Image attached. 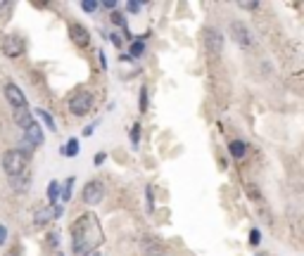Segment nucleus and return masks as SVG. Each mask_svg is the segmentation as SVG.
Instances as JSON below:
<instances>
[{"label":"nucleus","instance_id":"16","mask_svg":"<svg viewBox=\"0 0 304 256\" xmlns=\"http://www.w3.org/2000/svg\"><path fill=\"white\" fill-rule=\"evenodd\" d=\"M64 154H67V157H74V154H79V143H76V140H69V143H67V147H64Z\"/></svg>","mask_w":304,"mask_h":256},{"label":"nucleus","instance_id":"24","mask_svg":"<svg viewBox=\"0 0 304 256\" xmlns=\"http://www.w3.org/2000/svg\"><path fill=\"white\" fill-rule=\"evenodd\" d=\"M238 7H240V10H257L259 3H238Z\"/></svg>","mask_w":304,"mask_h":256},{"label":"nucleus","instance_id":"23","mask_svg":"<svg viewBox=\"0 0 304 256\" xmlns=\"http://www.w3.org/2000/svg\"><path fill=\"white\" fill-rule=\"evenodd\" d=\"M71 185H74V178L67 180V187L62 190V197H64V200H69V197H71Z\"/></svg>","mask_w":304,"mask_h":256},{"label":"nucleus","instance_id":"12","mask_svg":"<svg viewBox=\"0 0 304 256\" xmlns=\"http://www.w3.org/2000/svg\"><path fill=\"white\" fill-rule=\"evenodd\" d=\"M24 143L31 145V147H36V145H41V143H43V128L36 124V121L27 128V140H24Z\"/></svg>","mask_w":304,"mask_h":256},{"label":"nucleus","instance_id":"26","mask_svg":"<svg viewBox=\"0 0 304 256\" xmlns=\"http://www.w3.org/2000/svg\"><path fill=\"white\" fill-rule=\"evenodd\" d=\"M81 7L86 10V12H95V10H97V3H81Z\"/></svg>","mask_w":304,"mask_h":256},{"label":"nucleus","instance_id":"33","mask_svg":"<svg viewBox=\"0 0 304 256\" xmlns=\"http://www.w3.org/2000/svg\"><path fill=\"white\" fill-rule=\"evenodd\" d=\"M83 256H100V251H88V254H83Z\"/></svg>","mask_w":304,"mask_h":256},{"label":"nucleus","instance_id":"28","mask_svg":"<svg viewBox=\"0 0 304 256\" xmlns=\"http://www.w3.org/2000/svg\"><path fill=\"white\" fill-rule=\"evenodd\" d=\"M5 256H21V249H19V247H12V249L7 251Z\"/></svg>","mask_w":304,"mask_h":256},{"label":"nucleus","instance_id":"1","mask_svg":"<svg viewBox=\"0 0 304 256\" xmlns=\"http://www.w3.org/2000/svg\"><path fill=\"white\" fill-rule=\"evenodd\" d=\"M105 242V233L100 228L95 214H81L71 223V251L74 254H88V251H97V247Z\"/></svg>","mask_w":304,"mask_h":256},{"label":"nucleus","instance_id":"4","mask_svg":"<svg viewBox=\"0 0 304 256\" xmlns=\"http://www.w3.org/2000/svg\"><path fill=\"white\" fill-rule=\"evenodd\" d=\"M83 202L86 204H90V207H95V204H100L105 197V185L100 183V180H88L86 183V187H83Z\"/></svg>","mask_w":304,"mask_h":256},{"label":"nucleus","instance_id":"20","mask_svg":"<svg viewBox=\"0 0 304 256\" xmlns=\"http://www.w3.org/2000/svg\"><path fill=\"white\" fill-rule=\"evenodd\" d=\"M14 10L12 3H0V14H5V17H10V12Z\"/></svg>","mask_w":304,"mask_h":256},{"label":"nucleus","instance_id":"11","mask_svg":"<svg viewBox=\"0 0 304 256\" xmlns=\"http://www.w3.org/2000/svg\"><path fill=\"white\" fill-rule=\"evenodd\" d=\"M10 185H12L14 192H29V185H31V176H29V171L19 173V176H12L10 178Z\"/></svg>","mask_w":304,"mask_h":256},{"label":"nucleus","instance_id":"30","mask_svg":"<svg viewBox=\"0 0 304 256\" xmlns=\"http://www.w3.org/2000/svg\"><path fill=\"white\" fill-rule=\"evenodd\" d=\"M249 240H252V244H259V233H257V230H252V235H249Z\"/></svg>","mask_w":304,"mask_h":256},{"label":"nucleus","instance_id":"32","mask_svg":"<svg viewBox=\"0 0 304 256\" xmlns=\"http://www.w3.org/2000/svg\"><path fill=\"white\" fill-rule=\"evenodd\" d=\"M110 41H112V43H114V45H121V38H119V36H117V34H112V36H110Z\"/></svg>","mask_w":304,"mask_h":256},{"label":"nucleus","instance_id":"25","mask_svg":"<svg viewBox=\"0 0 304 256\" xmlns=\"http://www.w3.org/2000/svg\"><path fill=\"white\" fill-rule=\"evenodd\" d=\"M138 135H140V126L133 124V128H131V140L133 143H138Z\"/></svg>","mask_w":304,"mask_h":256},{"label":"nucleus","instance_id":"29","mask_svg":"<svg viewBox=\"0 0 304 256\" xmlns=\"http://www.w3.org/2000/svg\"><path fill=\"white\" fill-rule=\"evenodd\" d=\"M126 7H129L131 12H138V10H140V3H129V5H126Z\"/></svg>","mask_w":304,"mask_h":256},{"label":"nucleus","instance_id":"8","mask_svg":"<svg viewBox=\"0 0 304 256\" xmlns=\"http://www.w3.org/2000/svg\"><path fill=\"white\" fill-rule=\"evenodd\" d=\"M5 97H7V102L12 104L14 109H24V107H27V97H24V93H21V90L17 88L14 83L5 86Z\"/></svg>","mask_w":304,"mask_h":256},{"label":"nucleus","instance_id":"7","mask_svg":"<svg viewBox=\"0 0 304 256\" xmlns=\"http://www.w3.org/2000/svg\"><path fill=\"white\" fill-rule=\"evenodd\" d=\"M3 52H5L7 57H19L21 52H24V41H21L17 34H10L5 36V41H3Z\"/></svg>","mask_w":304,"mask_h":256},{"label":"nucleus","instance_id":"27","mask_svg":"<svg viewBox=\"0 0 304 256\" xmlns=\"http://www.w3.org/2000/svg\"><path fill=\"white\" fill-rule=\"evenodd\" d=\"M247 192H249V197H259V192H257V185H247Z\"/></svg>","mask_w":304,"mask_h":256},{"label":"nucleus","instance_id":"17","mask_svg":"<svg viewBox=\"0 0 304 256\" xmlns=\"http://www.w3.org/2000/svg\"><path fill=\"white\" fill-rule=\"evenodd\" d=\"M143 50H145V45H143V41H136V43H131V55H133V57H140V55H143Z\"/></svg>","mask_w":304,"mask_h":256},{"label":"nucleus","instance_id":"9","mask_svg":"<svg viewBox=\"0 0 304 256\" xmlns=\"http://www.w3.org/2000/svg\"><path fill=\"white\" fill-rule=\"evenodd\" d=\"M69 34H71V41H74L76 45H79V48H86V45L90 43V34L81 26V24H71Z\"/></svg>","mask_w":304,"mask_h":256},{"label":"nucleus","instance_id":"15","mask_svg":"<svg viewBox=\"0 0 304 256\" xmlns=\"http://www.w3.org/2000/svg\"><path fill=\"white\" fill-rule=\"evenodd\" d=\"M60 183H57V180H53V183H50L48 185V197H50V202H53V204H55L57 202V197H60V192H62V190H60Z\"/></svg>","mask_w":304,"mask_h":256},{"label":"nucleus","instance_id":"19","mask_svg":"<svg viewBox=\"0 0 304 256\" xmlns=\"http://www.w3.org/2000/svg\"><path fill=\"white\" fill-rule=\"evenodd\" d=\"M45 242H48V247H57V244H60V233H55V230H53Z\"/></svg>","mask_w":304,"mask_h":256},{"label":"nucleus","instance_id":"21","mask_svg":"<svg viewBox=\"0 0 304 256\" xmlns=\"http://www.w3.org/2000/svg\"><path fill=\"white\" fill-rule=\"evenodd\" d=\"M147 109V88L140 90V111Z\"/></svg>","mask_w":304,"mask_h":256},{"label":"nucleus","instance_id":"31","mask_svg":"<svg viewBox=\"0 0 304 256\" xmlns=\"http://www.w3.org/2000/svg\"><path fill=\"white\" fill-rule=\"evenodd\" d=\"M5 237H7V230H5V225H0V244L5 242Z\"/></svg>","mask_w":304,"mask_h":256},{"label":"nucleus","instance_id":"18","mask_svg":"<svg viewBox=\"0 0 304 256\" xmlns=\"http://www.w3.org/2000/svg\"><path fill=\"white\" fill-rule=\"evenodd\" d=\"M38 117H43V121H45V124H48V128H50V131H55V121H53V119H50V114H48V111L38 109Z\"/></svg>","mask_w":304,"mask_h":256},{"label":"nucleus","instance_id":"10","mask_svg":"<svg viewBox=\"0 0 304 256\" xmlns=\"http://www.w3.org/2000/svg\"><path fill=\"white\" fill-rule=\"evenodd\" d=\"M53 218H55V204H50V207H38V211L34 214L36 225H48Z\"/></svg>","mask_w":304,"mask_h":256},{"label":"nucleus","instance_id":"22","mask_svg":"<svg viewBox=\"0 0 304 256\" xmlns=\"http://www.w3.org/2000/svg\"><path fill=\"white\" fill-rule=\"evenodd\" d=\"M112 21H114V24H119L121 29H126V21H124V17H121L119 12H112Z\"/></svg>","mask_w":304,"mask_h":256},{"label":"nucleus","instance_id":"5","mask_svg":"<svg viewBox=\"0 0 304 256\" xmlns=\"http://www.w3.org/2000/svg\"><path fill=\"white\" fill-rule=\"evenodd\" d=\"M205 48H207L209 55H221L223 50V36L219 29H207L205 31Z\"/></svg>","mask_w":304,"mask_h":256},{"label":"nucleus","instance_id":"6","mask_svg":"<svg viewBox=\"0 0 304 256\" xmlns=\"http://www.w3.org/2000/svg\"><path fill=\"white\" fill-rule=\"evenodd\" d=\"M231 36H233V41L240 45V48H249L252 45V34H249V29L242 24V21H233L231 24Z\"/></svg>","mask_w":304,"mask_h":256},{"label":"nucleus","instance_id":"13","mask_svg":"<svg viewBox=\"0 0 304 256\" xmlns=\"http://www.w3.org/2000/svg\"><path fill=\"white\" fill-rule=\"evenodd\" d=\"M14 124L27 131L29 126L34 124V117H31V111H29L27 107H24V109H17V111H14Z\"/></svg>","mask_w":304,"mask_h":256},{"label":"nucleus","instance_id":"2","mask_svg":"<svg viewBox=\"0 0 304 256\" xmlns=\"http://www.w3.org/2000/svg\"><path fill=\"white\" fill-rule=\"evenodd\" d=\"M27 164H29V157H24L19 150H10V152L3 154V168H5V173L10 178L27 171Z\"/></svg>","mask_w":304,"mask_h":256},{"label":"nucleus","instance_id":"14","mask_svg":"<svg viewBox=\"0 0 304 256\" xmlns=\"http://www.w3.org/2000/svg\"><path fill=\"white\" fill-rule=\"evenodd\" d=\"M228 152L233 154L235 159H240V157H245V154H247V145H245L242 140H233V143L228 145Z\"/></svg>","mask_w":304,"mask_h":256},{"label":"nucleus","instance_id":"3","mask_svg":"<svg viewBox=\"0 0 304 256\" xmlns=\"http://www.w3.org/2000/svg\"><path fill=\"white\" fill-rule=\"evenodd\" d=\"M93 107V93L90 90H79L74 97L69 100V111L76 117H86Z\"/></svg>","mask_w":304,"mask_h":256}]
</instances>
